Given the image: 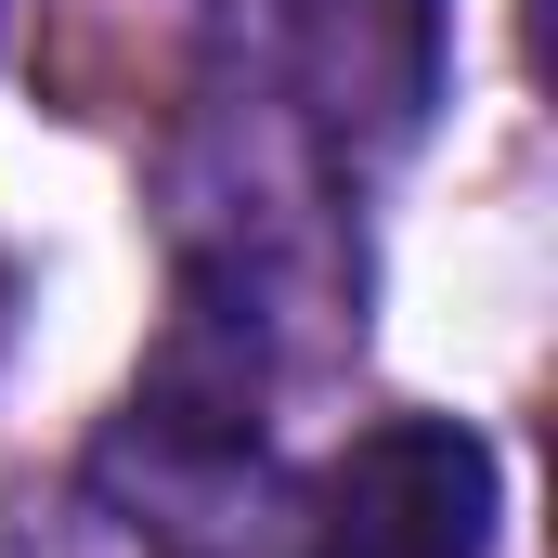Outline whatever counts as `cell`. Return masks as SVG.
<instances>
[{"instance_id": "6da1fadb", "label": "cell", "mask_w": 558, "mask_h": 558, "mask_svg": "<svg viewBox=\"0 0 558 558\" xmlns=\"http://www.w3.org/2000/svg\"><path fill=\"white\" fill-rule=\"evenodd\" d=\"M274 39L325 169H390L441 105V0H274Z\"/></svg>"}, {"instance_id": "7a4b0ae2", "label": "cell", "mask_w": 558, "mask_h": 558, "mask_svg": "<svg viewBox=\"0 0 558 558\" xmlns=\"http://www.w3.org/2000/svg\"><path fill=\"white\" fill-rule=\"evenodd\" d=\"M299 558H494V441L468 416H377L325 468Z\"/></svg>"}]
</instances>
